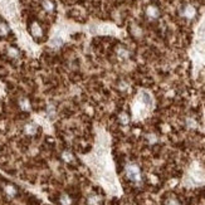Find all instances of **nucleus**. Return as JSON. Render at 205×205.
<instances>
[{"label":"nucleus","mask_w":205,"mask_h":205,"mask_svg":"<svg viewBox=\"0 0 205 205\" xmlns=\"http://www.w3.org/2000/svg\"><path fill=\"white\" fill-rule=\"evenodd\" d=\"M126 176L130 181H132L135 184L141 181V171L139 169L137 165H128L126 167Z\"/></svg>","instance_id":"1"},{"label":"nucleus","mask_w":205,"mask_h":205,"mask_svg":"<svg viewBox=\"0 0 205 205\" xmlns=\"http://www.w3.org/2000/svg\"><path fill=\"white\" fill-rule=\"evenodd\" d=\"M195 8L191 6V5H186L184 6V9L181 10V15L185 16V18H188V19H191V18L195 16Z\"/></svg>","instance_id":"2"},{"label":"nucleus","mask_w":205,"mask_h":205,"mask_svg":"<svg viewBox=\"0 0 205 205\" xmlns=\"http://www.w3.org/2000/svg\"><path fill=\"white\" fill-rule=\"evenodd\" d=\"M146 14H147L148 18H151V19H156V18H159V15H160V10L157 9V6L150 5L146 9Z\"/></svg>","instance_id":"3"},{"label":"nucleus","mask_w":205,"mask_h":205,"mask_svg":"<svg viewBox=\"0 0 205 205\" xmlns=\"http://www.w3.org/2000/svg\"><path fill=\"white\" fill-rule=\"evenodd\" d=\"M42 8L44 9V11H47V13H53L54 11V9H55V6H54V3L52 2V0H43L42 2Z\"/></svg>","instance_id":"4"},{"label":"nucleus","mask_w":205,"mask_h":205,"mask_svg":"<svg viewBox=\"0 0 205 205\" xmlns=\"http://www.w3.org/2000/svg\"><path fill=\"white\" fill-rule=\"evenodd\" d=\"M32 34H33V36H42L43 35V30H42V28L39 27V24H36V23H34L33 25H32Z\"/></svg>","instance_id":"5"},{"label":"nucleus","mask_w":205,"mask_h":205,"mask_svg":"<svg viewBox=\"0 0 205 205\" xmlns=\"http://www.w3.org/2000/svg\"><path fill=\"white\" fill-rule=\"evenodd\" d=\"M9 33H10L9 27H8L5 23H0V35H2V36H5V35H8Z\"/></svg>","instance_id":"6"},{"label":"nucleus","mask_w":205,"mask_h":205,"mask_svg":"<svg viewBox=\"0 0 205 205\" xmlns=\"http://www.w3.org/2000/svg\"><path fill=\"white\" fill-rule=\"evenodd\" d=\"M25 132L27 134H29V135H34L35 132H36V126L35 125H27L25 126Z\"/></svg>","instance_id":"7"},{"label":"nucleus","mask_w":205,"mask_h":205,"mask_svg":"<svg viewBox=\"0 0 205 205\" xmlns=\"http://www.w3.org/2000/svg\"><path fill=\"white\" fill-rule=\"evenodd\" d=\"M87 203L89 204V205H98L100 204V199H98V196H89L88 198V200H87Z\"/></svg>","instance_id":"8"},{"label":"nucleus","mask_w":205,"mask_h":205,"mask_svg":"<svg viewBox=\"0 0 205 205\" xmlns=\"http://www.w3.org/2000/svg\"><path fill=\"white\" fill-rule=\"evenodd\" d=\"M59 201L62 203V205H70V198L69 196H67V195H62L61 198H59Z\"/></svg>","instance_id":"9"},{"label":"nucleus","mask_w":205,"mask_h":205,"mask_svg":"<svg viewBox=\"0 0 205 205\" xmlns=\"http://www.w3.org/2000/svg\"><path fill=\"white\" fill-rule=\"evenodd\" d=\"M63 159H64L67 162H70V161L73 160V155H72L69 151H67V152H64V154H63Z\"/></svg>","instance_id":"10"},{"label":"nucleus","mask_w":205,"mask_h":205,"mask_svg":"<svg viewBox=\"0 0 205 205\" xmlns=\"http://www.w3.org/2000/svg\"><path fill=\"white\" fill-rule=\"evenodd\" d=\"M120 121H121V123L127 125V123H128V116H127V115H125V113H122V115L120 116Z\"/></svg>","instance_id":"11"},{"label":"nucleus","mask_w":205,"mask_h":205,"mask_svg":"<svg viewBox=\"0 0 205 205\" xmlns=\"http://www.w3.org/2000/svg\"><path fill=\"white\" fill-rule=\"evenodd\" d=\"M18 54H19V52H18L15 48H10L9 49V55H10V57H18Z\"/></svg>","instance_id":"12"}]
</instances>
